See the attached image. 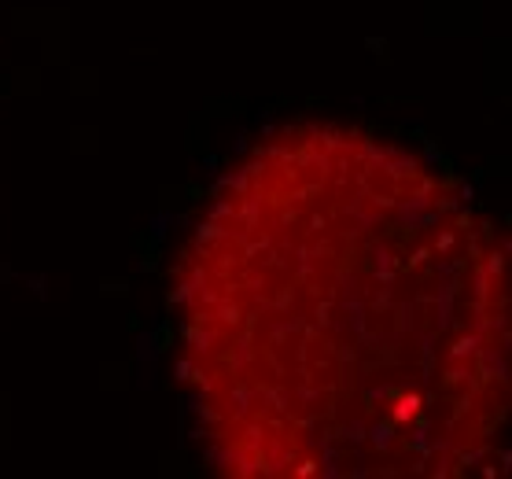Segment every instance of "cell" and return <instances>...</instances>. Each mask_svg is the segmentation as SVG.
Wrapping results in <instances>:
<instances>
[{
	"label": "cell",
	"instance_id": "cell-1",
	"mask_svg": "<svg viewBox=\"0 0 512 479\" xmlns=\"http://www.w3.org/2000/svg\"><path fill=\"white\" fill-rule=\"evenodd\" d=\"M174 314L222 476L505 472L509 247L402 144L343 122L255 141L181 247Z\"/></svg>",
	"mask_w": 512,
	"mask_h": 479
}]
</instances>
